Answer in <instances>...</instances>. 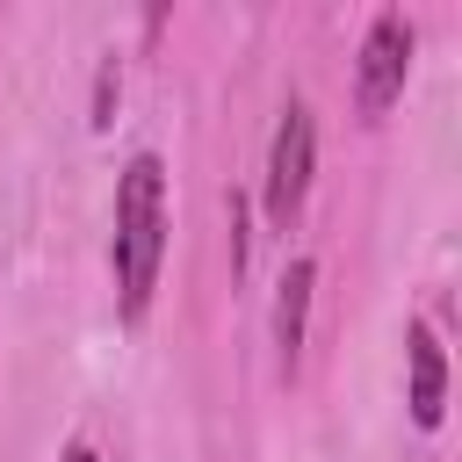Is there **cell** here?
<instances>
[{"label":"cell","instance_id":"1","mask_svg":"<svg viewBox=\"0 0 462 462\" xmlns=\"http://www.w3.org/2000/svg\"><path fill=\"white\" fill-rule=\"evenodd\" d=\"M159 260H166V166H159V152H130L123 180H116V238H108L123 325H144L152 289H159Z\"/></svg>","mask_w":462,"mask_h":462},{"label":"cell","instance_id":"2","mask_svg":"<svg viewBox=\"0 0 462 462\" xmlns=\"http://www.w3.org/2000/svg\"><path fill=\"white\" fill-rule=\"evenodd\" d=\"M310 166H318V116L303 94H289L274 116V137H267V173H260V209L274 231L296 224V209L310 195Z\"/></svg>","mask_w":462,"mask_h":462},{"label":"cell","instance_id":"3","mask_svg":"<svg viewBox=\"0 0 462 462\" xmlns=\"http://www.w3.org/2000/svg\"><path fill=\"white\" fill-rule=\"evenodd\" d=\"M404 79H411V22H404L397 7H383V14L368 22L361 51H354V108H361V116H383V108L404 94Z\"/></svg>","mask_w":462,"mask_h":462},{"label":"cell","instance_id":"4","mask_svg":"<svg viewBox=\"0 0 462 462\" xmlns=\"http://www.w3.org/2000/svg\"><path fill=\"white\" fill-rule=\"evenodd\" d=\"M404 368H411V397H404V404H411V426L433 433L440 411H448V354H440V339H433L426 318L404 325Z\"/></svg>","mask_w":462,"mask_h":462},{"label":"cell","instance_id":"5","mask_svg":"<svg viewBox=\"0 0 462 462\" xmlns=\"http://www.w3.org/2000/svg\"><path fill=\"white\" fill-rule=\"evenodd\" d=\"M310 289H318V260H310V253H296V260L282 267V289H274V368H282V375H296V361H303Z\"/></svg>","mask_w":462,"mask_h":462},{"label":"cell","instance_id":"6","mask_svg":"<svg viewBox=\"0 0 462 462\" xmlns=\"http://www.w3.org/2000/svg\"><path fill=\"white\" fill-rule=\"evenodd\" d=\"M116 87H123V58L108 51L101 72H94V130H108V116H116Z\"/></svg>","mask_w":462,"mask_h":462},{"label":"cell","instance_id":"7","mask_svg":"<svg viewBox=\"0 0 462 462\" xmlns=\"http://www.w3.org/2000/svg\"><path fill=\"white\" fill-rule=\"evenodd\" d=\"M231 274H245V195H231Z\"/></svg>","mask_w":462,"mask_h":462},{"label":"cell","instance_id":"8","mask_svg":"<svg viewBox=\"0 0 462 462\" xmlns=\"http://www.w3.org/2000/svg\"><path fill=\"white\" fill-rule=\"evenodd\" d=\"M58 462H101V455H94V448H87V440H72V448H65V455H58Z\"/></svg>","mask_w":462,"mask_h":462}]
</instances>
